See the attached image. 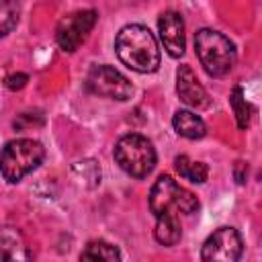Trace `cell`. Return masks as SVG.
Listing matches in <instances>:
<instances>
[{"instance_id":"obj_16","label":"cell","mask_w":262,"mask_h":262,"mask_svg":"<svg viewBox=\"0 0 262 262\" xmlns=\"http://www.w3.org/2000/svg\"><path fill=\"white\" fill-rule=\"evenodd\" d=\"M229 104H231V108H233L237 127H239V129H246V127L250 125L254 106L244 98V90H242V86H235V88L231 90V94H229Z\"/></svg>"},{"instance_id":"obj_19","label":"cell","mask_w":262,"mask_h":262,"mask_svg":"<svg viewBox=\"0 0 262 262\" xmlns=\"http://www.w3.org/2000/svg\"><path fill=\"white\" fill-rule=\"evenodd\" d=\"M31 115H33V113H23V115H18V119H14V129H31V127H41V125H43V119H37V121H35V117H39L41 113H35L33 119H31Z\"/></svg>"},{"instance_id":"obj_17","label":"cell","mask_w":262,"mask_h":262,"mask_svg":"<svg viewBox=\"0 0 262 262\" xmlns=\"http://www.w3.org/2000/svg\"><path fill=\"white\" fill-rule=\"evenodd\" d=\"M18 14H20L18 0H2V10H0V31H2V37H6L16 27Z\"/></svg>"},{"instance_id":"obj_13","label":"cell","mask_w":262,"mask_h":262,"mask_svg":"<svg viewBox=\"0 0 262 262\" xmlns=\"http://www.w3.org/2000/svg\"><path fill=\"white\" fill-rule=\"evenodd\" d=\"M2 258L4 260H27L31 258V252L27 250V246H23L20 233L12 227H4L2 229Z\"/></svg>"},{"instance_id":"obj_18","label":"cell","mask_w":262,"mask_h":262,"mask_svg":"<svg viewBox=\"0 0 262 262\" xmlns=\"http://www.w3.org/2000/svg\"><path fill=\"white\" fill-rule=\"evenodd\" d=\"M76 174H80V178H84V180H90V186H94V184H98L100 182V168H98V164L94 162V160H86V162H78V164H74V168H72Z\"/></svg>"},{"instance_id":"obj_4","label":"cell","mask_w":262,"mask_h":262,"mask_svg":"<svg viewBox=\"0 0 262 262\" xmlns=\"http://www.w3.org/2000/svg\"><path fill=\"white\" fill-rule=\"evenodd\" d=\"M115 160L123 172L133 178H145L156 168V149L151 141L139 133L123 135L115 145Z\"/></svg>"},{"instance_id":"obj_6","label":"cell","mask_w":262,"mask_h":262,"mask_svg":"<svg viewBox=\"0 0 262 262\" xmlns=\"http://www.w3.org/2000/svg\"><path fill=\"white\" fill-rule=\"evenodd\" d=\"M86 90L90 94L96 96H104L111 100H129L133 94V86L131 82L115 68L104 66V63H96L88 70L86 74V82H84Z\"/></svg>"},{"instance_id":"obj_7","label":"cell","mask_w":262,"mask_h":262,"mask_svg":"<svg viewBox=\"0 0 262 262\" xmlns=\"http://www.w3.org/2000/svg\"><path fill=\"white\" fill-rule=\"evenodd\" d=\"M96 20H98L96 10H78V12H72V14L63 16L59 20L57 29H55V41H57V45L63 51L74 53L86 41V37L94 29Z\"/></svg>"},{"instance_id":"obj_15","label":"cell","mask_w":262,"mask_h":262,"mask_svg":"<svg viewBox=\"0 0 262 262\" xmlns=\"http://www.w3.org/2000/svg\"><path fill=\"white\" fill-rule=\"evenodd\" d=\"M80 260H108V262H115V260H121V252H119L117 246H113L104 239H92L82 250Z\"/></svg>"},{"instance_id":"obj_20","label":"cell","mask_w":262,"mask_h":262,"mask_svg":"<svg viewBox=\"0 0 262 262\" xmlns=\"http://www.w3.org/2000/svg\"><path fill=\"white\" fill-rule=\"evenodd\" d=\"M27 82H29V76H27V74H23V72L8 74V76L4 78V86H6L8 90H20Z\"/></svg>"},{"instance_id":"obj_5","label":"cell","mask_w":262,"mask_h":262,"mask_svg":"<svg viewBox=\"0 0 262 262\" xmlns=\"http://www.w3.org/2000/svg\"><path fill=\"white\" fill-rule=\"evenodd\" d=\"M45 158V147L37 139H12L4 145L0 156V170L6 182H18L33 172Z\"/></svg>"},{"instance_id":"obj_9","label":"cell","mask_w":262,"mask_h":262,"mask_svg":"<svg viewBox=\"0 0 262 262\" xmlns=\"http://www.w3.org/2000/svg\"><path fill=\"white\" fill-rule=\"evenodd\" d=\"M158 31H160V39L164 43V49L170 53V57H180L186 49L182 16L176 10L162 12L158 18Z\"/></svg>"},{"instance_id":"obj_8","label":"cell","mask_w":262,"mask_h":262,"mask_svg":"<svg viewBox=\"0 0 262 262\" xmlns=\"http://www.w3.org/2000/svg\"><path fill=\"white\" fill-rule=\"evenodd\" d=\"M242 252H244V242H242V235L237 233V229L219 227L203 244L201 260H205V262H213V260L235 262V260H239Z\"/></svg>"},{"instance_id":"obj_12","label":"cell","mask_w":262,"mask_h":262,"mask_svg":"<svg viewBox=\"0 0 262 262\" xmlns=\"http://www.w3.org/2000/svg\"><path fill=\"white\" fill-rule=\"evenodd\" d=\"M154 237L162 246H176L182 237V227H180L178 215H160V217H156Z\"/></svg>"},{"instance_id":"obj_14","label":"cell","mask_w":262,"mask_h":262,"mask_svg":"<svg viewBox=\"0 0 262 262\" xmlns=\"http://www.w3.org/2000/svg\"><path fill=\"white\" fill-rule=\"evenodd\" d=\"M174 168H176V172H178L182 178H186V180H190V182H194V184H203V182L207 180V176H209L207 164L194 162V160H190V158L184 156V154L174 158Z\"/></svg>"},{"instance_id":"obj_21","label":"cell","mask_w":262,"mask_h":262,"mask_svg":"<svg viewBox=\"0 0 262 262\" xmlns=\"http://www.w3.org/2000/svg\"><path fill=\"white\" fill-rule=\"evenodd\" d=\"M246 164L244 162H235V180L239 182V184H244V180H246V174H242V168H244Z\"/></svg>"},{"instance_id":"obj_3","label":"cell","mask_w":262,"mask_h":262,"mask_svg":"<svg viewBox=\"0 0 262 262\" xmlns=\"http://www.w3.org/2000/svg\"><path fill=\"white\" fill-rule=\"evenodd\" d=\"M149 211L160 217V215H192L199 211V199L182 188L172 176L162 174L151 190H149Z\"/></svg>"},{"instance_id":"obj_1","label":"cell","mask_w":262,"mask_h":262,"mask_svg":"<svg viewBox=\"0 0 262 262\" xmlns=\"http://www.w3.org/2000/svg\"><path fill=\"white\" fill-rule=\"evenodd\" d=\"M115 53L127 68L139 74H151L160 68V49L145 25H125L117 33Z\"/></svg>"},{"instance_id":"obj_2","label":"cell","mask_w":262,"mask_h":262,"mask_svg":"<svg viewBox=\"0 0 262 262\" xmlns=\"http://www.w3.org/2000/svg\"><path fill=\"white\" fill-rule=\"evenodd\" d=\"M194 51L203 70L213 78L229 74L237 61L235 45L215 29H199L194 33Z\"/></svg>"},{"instance_id":"obj_11","label":"cell","mask_w":262,"mask_h":262,"mask_svg":"<svg viewBox=\"0 0 262 262\" xmlns=\"http://www.w3.org/2000/svg\"><path fill=\"white\" fill-rule=\"evenodd\" d=\"M172 127L180 137L186 139H201L207 133L205 121L192 111H176L172 117Z\"/></svg>"},{"instance_id":"obj_10","label":"cell","mask_w":262,"mask_h":262,"mask_svg":"<svg viewBox=\"0 0 262 262\" xmlns=\"http://www.w3.org/2000/svg\"><path fill=\"white\" fill-rule=\"evenodd\" d=\"M176 92L184 104H188L196 111L209 108V104H211L207 90L201 86V82L190 66H180L176 70Z\"/></svg>"}]
</instances>
